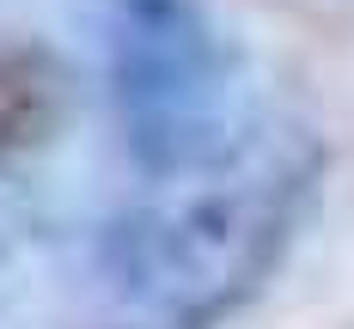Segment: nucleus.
Instances as JSON below:
<instances>
[{
    "label": "nucleus",
    "mask_w": 354,
    "mask_h": 329,
    "mask_svg": "<svg viewBox=\"0 0 354 329\" xmlns=\"http://www.w3.org/2000/svg\"><path fill=\"white\" fill-rule=\"evenodd\" d=\"M318 177V146L293 128L245 141L153 177L135 214L116 219L104 275L122 329H214L281 262Z\"/></svg>",
    "instance_id": "f257e3e1"
},
{
    "label": "nucleus",
    "mask_w": 354,
    "mask_h": 329,
    "mask_svg": "<svg viewBox=\"0 0 354 329\" xmlns=\"http://www.w3.org/2000/svg\"><path fill=\"white\" fill-rule=\"evenodd\" d=\"M110 79L147 177L202 165L257 128L239 110V61L196 0H110Z\"/></svg>",
    "instance_id": "f03ea898"
},
{
    "label": "nucleus",
    "mask_w": 354,
    "mask_h": 329,
    "mask_svg": "<svg viewBox=\"0 0 354 329\" xmlns=\"http://www.w3.org/2000/svg\"><path fill=\"white\" fill-rule=\"evenodd\" d=\"M73 79L43 43H0V159L37 152L68 122Z\"/></svg>",
    "instance_id": "7ed1b4c3"
},
{
    "label": "nucleus",
    "mask_w": 354,
    "mask_h": 329,
    "mask_svg": "<svg viewBox=\"0 0 354 329\" xmlns=\"http://www.w3.org/2000/svg\"><path fill=\"white\" fill-rule=\"evenodd\" d=\"M19 238H25V201H19V189H12V183L0 177V256L12 250Z\"/></svg>",
    "instance_id": "20e7f679"
}]
</instances>
